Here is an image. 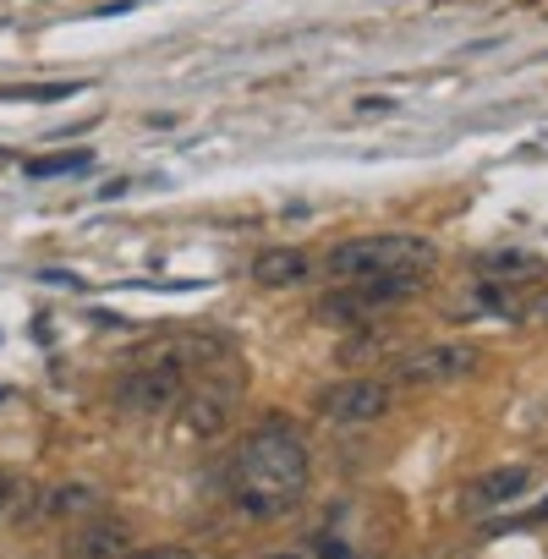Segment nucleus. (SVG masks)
Here are the masks:
<instances>
[{
	"instance_id": "obj_1",
	"label": "nucleus",
	"mask_w": 548,
	"mask_h": 559,
	"mask_svg": "<svg viewBox=\"0 0 548 559\" xmlns=\"http://www.w3.org/2000/svg\"><path fill=\"white\" fill-rule=\"evenodd\" d=\"M308 444L297 428H286L281 417H269L263 428H252L230 461V504L247 521H281L302 504L308 493Z\"/></svg>"
},
{
	"instance_id": "obj_2",
	"label": "nucleus",
	"mask_w": 548,
	"mask_h": 559,
	"mask_svg": "<svg viewBox=\"0 0 548 559\" xmlns=\"http://www.w3.org/2000/svg\"><path fill=\"white\" fill-rule=\"evenodd\" d=\"M439 263V247L428 236H406V230H384V236H357L330 247L324 269L341 280H384V274H428Z\"/></svg>"
},
{
	"instance_id": "obj_3",
	"label": "nucleus",
	"mask_w": 548,
	"mask_h": 559,
	"mask_svg": "<svg viewBox=\"0 0 548 559\" xmlns=\"http://www.w3.org/2000/svg\"><path fill=\"white\" fill-rule=\"evenodd\" d=\"M422 292V274H384V280H346V286H335L313 319L319 324H335V330H362L379 308H395V302H412Z\"/></svg>"
},
{
	"instance_id": "obj_4",
	"label": "nucleus",
	"mask_w": 548,
	"mask_h": 559,
	"mask_svg": "<svg viewBox=\"0 0 548 559\" xmlns=\"http://www.w3.org/2000/svg\"><path fill=\"white\" fill-rule=\"evenodd\" d=\"M241 390H247V368H236V357H225L214 368H198V384H187L176 406H181V417L198 439H214V433L230 428V412H236Z\"/></svg>"
},
{
	"instance_id": "obj_5",
	"label": "nucleus",
	"mask_w": 548,
	"mask_h": 559,
	"mask_svg": "<svg viewBox=\"0 0 548 559\" xmlns=\"http://www.w3.org/2000/svg\"><path fill=\"white\" fill-rule=\"evenodd\" d=\"M181 390H187V373H181V368H170V362H143V368H127V373L116 379L110 401H116V412H127V417H159V412H170V406L181 401Z\"/></svg>"
},
{
	"instance_id": "obj_6",
	"label": "nucleus",
	"mask_w": 548,
	"mask_h": 559,
	"mask_svg": "<svg viewBox=\"0 0 548 559\" xmlns=\"http://www.w3.org/2000/svg\"><path fill=\"white\" fill-rule=\"evenodd\" d=\"M472 368H477V346L444 341V346H422V352L401 357V362H395V379H401V384H417V390H428V384L466 379Z\"/></svg>"
},
{
	"instance_id": "obj_7",
	"label": "nucleus",
	"mask_w": 548,
	"mask_h": 559,
	"mask_svg": "<svg viewBox=\"0 0 548 559\" xmlns=\"http://www.w3.org/2000/svg\"><path fill=\"white\" fill-rule=\"evenodd\" d=\"M532 488V466H493L483 477H472L461 488V515H493V510H510L521 493Z\"/></svg>"
},
{
	"instance_id": "obj_8",
	"label": "nucleus",
	"mask_w": 548,
	"mask_h": 559,
	"mask_svg": "<svg viewBox=\"0 0 548 559\" xmlns=\"http://www.w3.org/2000/svg\"><path fill=\"white\" fill-rule=\"evenodd\" d=\"M225 357H236V346H230V335H214V330H181V335H170V341L154 346V362H170L181 373L214 368Z\"/></svg>"
},
{
	"instance_id": "obj_9",
	"label": "nucleus",
	"mask_w": 548,
	"mask_h": 559,
	"mask_svg": "<svg viewBox=\"0 0 548 559\" xmlns=\"http://www.w3.org/2000/svg\"><path fill=\"white\" fill-rule=\"evenodd\" d=\"M384 412H390V384H379V379H352L324 395L330 423H379Z\"/></svg>"
},
{
	"instance_id": "obj_10",
	"label": "nucleus",
	"mask_w": 548,
	"mask_h": 559,
	"mask_svg": "<svg viewBox=\"0 0 548 559\" xmlns=\"http://www.w3.org/2000/svg\"><path fill=\"white\" fill-rule=\"evenodd\" d=\"M252 280L269 292H286V286H302V280H313V258L302 247H269L252 258Z\"/></svg>"
},
{
	"instance_id": "obj_11",
	"label": "nucleus",
	"mask_w": 548,
	"mask_h": 559,
	"mask_svg": "<svg viewBox=\"0 0 548 559\" xmlns=\"http://www.w3.org/2000/svg\"><path fill=\"white\" fill-rule=\"evenodd\" d=\"M477 274L483 280H504V286H532V280L548 274V263L537 252H521V247H493L477 258Z\"/></svg>"
},
{
	"instance_id": "obj_12",
	"label": "nucleus",
	"mask_w": 548,
	"mask_h": 559,
	"mask_svg": "<svg viewBox=\"0 0 548 559\" xmlns=\"http://www.w3.org/2000/svg\"><path fill=\"white\" fill-rule=\"evenodd\" d=\"M99 504H105V488L99 483H56L50 493H45V515H67V521H78V515H99Z\"/></svg>"
},
{
	"instance_id": "obj_13",
	"label": "nucleus",
	"mask_w": 548,
	"mask_h": 559,
	"mask_svg": "<svg viewBox=\"0 0 548 559\" xmlns=\"http://www.w3.org/2000/svg\"><path fill=\"white\" fill-rule=\"evenodd\" d=\"M67 554L72 559H127V526L121 521H99V526L78 532L67 543Z\"/></svg>"
},
{
	"instance_id": "obj_14",
	"label": "nucleus",
	"mask_w": 548,
	"mask_h": 559,
	"mask_svg": "<svg viewBox=\"0 0 548 559\" xmlns=\"http://www.w3.org/2000/svg\"><path fill=\"white\" fill-rule=\"evenodd\" d=\"M94 165V154L88 148H72V154H50V159H28L23 170L34 176V181H50V176H78V170H88Z\"/></svg>"
},
{
	"instance_id": "obj_15",
	"label": "nucleus",
	"mask_w": 548,
	"mask_h": 559,
	"mask_svg": "<svg viewBox=\"0 0 548 559\" xmlns=\"http://www.w3.org/2000/svg\"><path fill=\"white\" fill-rule=\"evenodd\" d=\"M83 83H28V88H0V99H72Z\"/></svg>"
},
{
	"instance_id": "obj_16",
	"label": "nucleus",
	"mask_w": 548,
	"mask_h": 559,
	"mask_svg": "<svg viewBox=\"0 0 548 559\" xmlns=\"http://www.w3.org/2000/svg\"><path fill=\"white\" fill-rule=\"evenodd\" d=\"M127 559H192V554L176 548V543H148V548H132Z\"/></svg>"
},
{
	"instance_id": "obj_17",
	"label": "nucleus",
	"mask_w": 548,
	"mask_h": 559,
	"mask_svg": "<svg viewBox=\"0 0 548 559\" xmlns=\"http://www.w3.org/2000/svg\"><path fill=\"white\" fill-rule=\"evenodd\" d=\"M521 319H526V324H548V292H543L537 302H526V308H521Z\"/></svg>"
},
{
	"instance_id": "obj_18",
	"label": "nucleus",
	"mask_w": 548,
	"mask_h": 559,
	"mask_svg": "<svg viewBox=\"0 0 548 559\" xmlns=\"http://www.w3.org/2000/svg\"><path fill=\"white\" fill-rule=\"evenodd\" d=\"M319 559H352L341 537H319Z\"/></svg>"
},
{
	"instance_id": "obj_19",
	"label": "nucleus",
	"mask_w": 548,
	"mask_h": 559,
	"mask_svg": "<svg viewBox=\"0 0 548 559\" xmlns=\"http://www.w3.org/2000/svg\"><path fill=\"white\" fill-rule=\"evenodd\" d=\"M357 110L368 116V110H379V116H390L395 110V99H357Z\"/></svg>"
},
{
	"instance_id": "obj_20",
	"label": "nucleus",
	"mask_w": 548,
	"mask_h": 559,
	"mask_svg": "<svg viewBox=\"0 0 548 559\" xmlns=\"http://www.w3.org/2000/svg\"><path fill=\"white\" fill-rule=\"evenodd\" d=\"M12 499H17V483H12V477H7V472H0V510H7V504H12Z\"/></svg>"
},
{
	"instance_id": "obj_21",
	"label": "nucleus",
	"mask_w": 548,
	"mask_h": 559,
	"mask_svg": "<svg viewBox=\"0 0 548 559\" xmlns=\"http://www.w3.org/2000/svg\"><path fill=\"white\" fill-rule=\"evenodd\" d=\"M269 559H302V554H269Z\"/></svg>"
},
{
	"instance_id": "obj_22",
	"label": "nucleus",
	"mask_w": 548,
	"mask_h": 559,
	"mask_svg": "<svg viewBox=\"0 0 548 559\" xmlns=\"http://www.w3.org/2000/svg\"><path fill=\"white\" fill-rule=\"evenodd\" d=\"M0 401H7V390H0Z\"/></svg>"
}]
</instances>
